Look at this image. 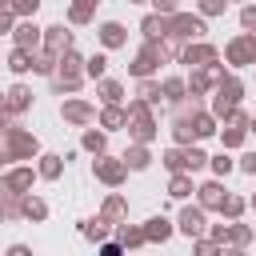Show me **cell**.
Here are the masks:
<instances>
[{
    "label": "cell",
    "mask_w": 256,
    "mask_h": 256,
    "mask_svg": "<svg viewBox=\"0 0 256 256\" xmlns=\"http://www.w3.org/2000/svg\"><path fill=\"white\" fill-rule=\"evenodd\" d=\"M56 64H60V68H56V80H52V84H56L60 92H76V88H80V80L88 76V72H84V60H80V56L68 48V52H64Z\"/></svg>",
    "instance_id": "obj_1"
},
{
    "label": "cell",
    "mask_w": 256,
    "mask_h": 256,
    "mask_svg": "<svg viewBox=\"0 0 256 256\" xmlns=\"http://www.w3.org/2000/svg\"><path fill=\"white\" fill-rule=\"evenodd\" d=\"M128 120H132L136 144H148V140L156 136V120L148 116V104H144V100H132V104H128Z\"/></svg>",
    "instance_id": "obj_2"
},
{
    "label": "cell",
    "mask_w": 256,
    "mask_h": 256,
    "mask_svg": "<svg viewBox=\"0 0 256 256\" xmlns=\"http://www.w3.org/2000/svg\"><path fill=\"white\" fill-rule=\"evenodd\" d=\"M236 100H240V80H232V76H224V80L216 84V100H212V116H224V120H228V112L236 108Z\"/></svg>",
    "instance_id": "obj_3"
},
{
    "label": "cell",
    "mask_w": 256,
    "mask_h": 256,
    "mask_svg": "<svg viewBox=\"0 0 256 256\" xmlns=\"http://www.w3.org/2000/svg\"><path fill=\"white\" fill-rule=\"evenodd\" d=\"M4 152H8V160L32 156V152H36V136L24 132V128H4Z\"/></svg>",
    "instance_id": "obj_4"
},
{
    "label": "cell",
    "mask_w": 256,
    "mask_h": 256,
    "mask_svg": "<svg viewBox=\"0 0 256 256\" xmlns=\"http://www.w3.org/2000/svg\"><path fill=\"white\" fill-rule=\"evenodd\" d=\"M168 36L196 40V36H204V20H200V16H184V12H176V16H168Z\"/></svg>",
    "instance_id": "obj_5"
},
{
    "label": "cell",
    "mask_w": 256,
    "mask_h": 256,
    "mask_svg": "<svg viewBox=\"0 0 256 256\" xmlns=\"http://www.w3.org/2000/svg\"><path fill=\"white\" fill-rule=\"evenodd\" d=\"M228 64H256V32H244L228 44Z\"/></svg>",
    "instance_id": "obj_6"
},
{
    "label": "cell",
    "mask_w": 256,
    "mask_h": 256,
    "mask_svg": "<svg viewBox=\"0 0 256 256\" xmlns=\"http://www.w3.org/2000/svg\"><path fill=\"white\" fill-rule=\"evenodd\" d=\"M44 48H48L52 56H64V52L72 48V32H68L64 24H52V28H44Z\"/></svg>",
    "instance_id": "obj_7"
},
{
    "label": "cell",
    "mask_w": 256,
    "mask_h": 256,
    "mask_svg": "<svg viewBox=\"0 0 256 256\" xmlns=\"http://www.w3.org/2000/svg\"><path fill=\"white\" fill-rule=\"evenodd\" d=\"M160 60H164V48H160V44H144L140 56H136V64H132V76H148Z\"/></svg>",
    "instance_id": "obj_8"
},
{
    "label": "cell",
    "mask_w": 256,
    "mask_h": 256,
    "mask_svg": "<svg viewBox=\"0 0 256 256\" xmlns=\"http://www.w3.org/2000/svg\"><path fill=\"white\" fill-rule=\"evenodd\" d=\"M12 36H16V48H24V52H32L36 44H44V28H36L32 20H24L20 28H12Z\"/></svg>",
    "instance_id": "obj_9"
},
{
    "label": "cell",
    "mask_w": 256,
    "mask_h": 256,
    "mask_svg": "<svg viewBox=\"0 0 256 256\" xmlns=\"http://www.w3.org/2000/svg\"><path fill=\"white\" fill-rule=\"evenodd\" d=\"M180 60L204 68V64H216V48H212V44H188V48L180 52Z\"/></svg>",
    "instance_id": "obj_10"
},
{
    "label": "cell",
    "mask_w": 256,
    "mask_h": 256,
    "mask_svg": "<svg viewBox=\"0 0 256 256\" xmlns=\"http://www.w3.org/2000/svg\"><path fill=\"white\" fill-rule=\"evenodd\" d=\"M124 172H128V164H124V160H112V156L96 160V176H100L104 184H120V180H124Z\"/></svg>",
    "instance_id": "obj_11"
},
{
    "label": "cell",
    "mask_w": 256,
    "mask_h": 256,
    "mask_svg": "<svg viewBox=\"0 0 256 256\" xmlns=\"http://www.w3.org/2000/svg\"><path fill=\"white\" fill-rule=\"evenodd\" d=\"M180 232L200 240V236H204V212H200V208H184V212H180Z\"/></svg>",
    "instance_id": "obj_12"
},
{
    "label": "cell",
    "mask_w": 256,
    "mask_h": 256,
    "mask_svg": "<svg viewBox=\"0 0 256 256\" xmlns=\"http://www.w3.org/2000/svg\"><path fill=\"white\" fill-rule=\"evenodd\" d=\"M140 28H144V40H148V44H156V40H164V36H168V16H144V24H140Z\"/></svg>",
    "instance_id": "obj_13"
},
{
    "label": "cell",
    "mask_w": 256,
    "mask_h": 256,
    "mask_svg": "<svg viewBox=\"0 0 256 256\" xmlns=\"http://www.w3.org/2000/svg\"><path fill=\"white\" fill-rule=\"evenodd\" d=\"M96 112H92V104H84V100H68L64 104V120L68 124H88Z\"/></svg>",
    "instance_id": "obj_14"
},
{
    "label": "cell",
    "mask_w": 256,
    "mask_h": 256,
    "mask_svg": "<svg viewBox=\"0 0 256 256\" xmlns=\"http://www.w3.org/2000/svg\"><path fill=\"white\" fill-rule=\"evenodd\" d=\"M28 104H32V92H28L24 84H16V88L8 92V100H4V108H8V112H24Z\"/></svg>",
    "instance_id": "obj_15"
},
{
    "label": "cell",
    "mask_w": 256,
    "mask_h": 256,
    "mask_svg": "<svg viewBox=\"0 0 256 256\" xmlns=\"http://www.w3.org/2000/svg\"><path fill=\"white\" fill-rule=\"evenodd\" d=\"M20 216H28V220H44V216H48V204L36 200V196H24V200H20Z\"/></svg>",
    "instance_id": "obj_16"
},
{
    "label": "cell",
    "mask_w": 256,
    "mask_h": 256,
    "mask_svg": "<svg viewBox=\"0 0 256 256\" xmlns=\"http://www.w3.org/2000/svg\"><path fill=\"white\" fill-rule=\"evenodd\" d=\"M100 124H104V128H124V124H128V112L116 108V104H108V108L100 112Z\"/></svg>",
    "instance_id": "obj_17"
},
{
    "label": "cell",
    "mask_w": 256,
    "mask_h": 256,
    "mask_svg": "<svg viewBox=\"0 0 256 256\" xmlns=\"http://www.w3.org/2000/svg\"><path fill=\"white\" fill-rule=\"evenodd\" d=\"M172 132H176V140H180V144H188V140H196V112H192V116H180Z\"/></svg>",
    "instance_id": "obj_18"
},
{
    "label": "cell",
    "mask_w": 256,
    "mask_h": 256,
    "mask_svg": "<svg viewBox=\"0 0 256 256\" xmlns=\"http://www.w3.org/2000/svg\"><path fill=\"white\" fill-rule=\"evenodd\" d=\"M100 40H104V48H120V44H124V28L108 20V24L100 28Z\"/></svg>",
    "instance_id": "obj_19"
},
{
    "label": "cell",
    "mask_w": 256,
    "mask_h": 256,
    "mask_svg": "<svg viewBox=\"0 0 256 256\" xmlns=\"http://www.w3.org/2000/svg\"><path fill=\"white\" fill-rule=\"evenodd\" d=\"M200 204H204V208H220V204H224V192H220V184H216V180L200 188Z\"/></svg>",
    "instance_id": "obj_20"
},
{
    "label": "cell",
    "mask_w": 256,
    "mask_h": 256,
    "mask_svg": "<svg viewBox=\"0 0 256 256\" xmlns=\"http://www.w3.org/2000/svg\"><path fill=\"white\" fill-rule=\"evenodd\" d=\"M144 236H148V240H168V236H172V224H168L164 216H156V220H148Z\"/></svg>",
    "instance_id": "obj_21"
},
{
    "label": "cell",
    "mask_w": 256,
    "mask_h": 256,
    "mask_svg": "<svg viewBox=\"0 0 256 256\" xmlns=\"http://www.w3.org/2000/svg\"><path fill=\"white\" fill-rule=\"evenodd\" d=\"M148 160H152V156H148V148H144V144H136V148H128V152H124V164H128V168H148Z\"/></svg>",
    "instance_id": "obj_22"
},
{
    "label": "cell",
    "mask_w": 256,
    "mask_h": 256,
    "mask_svg": "<svg viewBox=\"0 0 256 256\" xmlns=\"http://www.w3.org/2000/svg\"><path fill=\"white\" fill-rule=\"evenodd\" d=\"M164 164H168L172 172H188V152H184V148H168V152H164Z\"/></svg>",
    "instance_id": "obj_23"
},
{
    "label": "cell",
    "mask_w": 256,
    "mask_h": 256,
    "mask_svg": "<svg viewBox=\"0 0 256 256\" xmlns=\"http://www.w3.org/2000/svg\"><path fill=\"white\" fill-rule=\"evenodd\" d=\"M60 168H64V156H40V176L44 180H56Z\"/></svg>",
    "instance_id": "obj_24"
},
{
    "label": "cell",
    "mask_w": 256,
    "mask_h": 256,
    "mask_svg": "<svg viewBox=\"0 0 256 256\" xmlns=\"http://www.w3.org/2000/svg\"><path fill=\"white\" fill-rule=\"evenodd\" d=\"M192 192V176H184V172H176L172 176V184H168V196H176V200H184Z\"/></svg>",
    "instance_id": "obj_25"
},
{
    "label": "cell",
    "mask_w": 256,
    "mask_h": 256,
    "mask_svg": "<svg viewBox=\"0 0 256 256\" xmlns=\"http://www.w3.org/2000/svg\"><path fill=\"white\" fill-rule=\"evenodd\" d=\"M116 236H120V244H124V248H140V244L148 240V236H144V228H128V224H124Z\"/></svg>",
    "instance_id": "obj_26"
},
{
    "label": "cell",
    "mask_w": 256,
    "mask_h": 256,
    "mask_svg": "<svg viewBox=\"0 0 256 256\" xmlns=\"http://www.w3.org/2000/svg\"><path fill=\"white\" fill-rule=\"evenodd\" d=\"M8 68H12V72H28V68H32V52H24V48H16V52L8 56Z\"/></svg>",
    "instance_id": "obj_27"
},
{
    "label": "cell",
    "mask_w": 256,
    "mask_h": 256,
    "mask_svg": "<svg viewBox=\"0 0 256 256\" xmlns=\"http://www.w3.org/2000/svg\"><path fill=\"white\" fill-rule=\"evenodd\" d=\"M120 96H124V88H120L116 80H100V100H104V104H116Z\"/></svg>",
    "instance_id": "obj_28"
},
{
    "label": "cell",
    "mask_w": 256,
    "mask_h": 256,
    "mask_svg": "<svg viewBox=\"0 0 256 256\" xmlns=\"http://www.w3.org/2000/svg\"><path fill=\"white\" fill-rule=\"evenodd\" d=\"M92 4H96V0H76L72 12H68V20H72V24H84V20L92 16Z\"/></svg>",
    "instance_id": "obj_29"
},
{
    "label": "cell",
    "mask_w": 256,
    "mask_h": 256,
    "mask_svg": "<svg viewBox=\"0 0 256 256\" xmlns=\"http://www.w3.org/2000/svg\"><path fill=\"white\" fill-rule=\"evenodd\" d=\"M56 60H60V56H52V52H36V56H32V72H52Z\"/></svg>",
    "instance_id": "obj_30"
},
{
    "label": "cell",
    "mask_w": 256,
    "mask_h": 256,
    "mask_svg": "<svg viewBox=\"0 0 256 256\" xmlns=\"http://www.w3.org/2000/svg\"><path fill=\"white\" fill-rule=\"evenodd\" d=\"M184 88H188L184 80H164V88H160V92H164L172 104H180V100H184Z\"/></svg>",
    "instance_id": "obj_31"
},
{
    "label": "cell",
    "mask_w": 256,
    "mask_h": 256,
    "mask_svg": "<svg viewBox=\"0 0 256 256\" xmlns=\"http://www.w3.org/2000/svg\"><path fill=\"white\" fill-rule=\"evenodd\" d=\"M128 212V204H124V196H112L108 204H104V220H120Z\"/></svg>",
    "instance_id": "obj_32"
},
{
    "label": "cell",
    "mask_w": 256,
    "mask_h": 256,
    "mask_svg": "<svg viewBox=\"0 0 256 256\" xmlns=\"http://www.w3.org/2000/svg\"><path fill=\"white\" fill-rule=\"evenodd\" d=\"M84 236H88V240H104V236H108V220H104V216H100V220H88V224H84Z\"/></svg>",
    "instance_id": "obj_33"
},
{
    "label": "cell",
    "mask_w": 256,
    "mask_h": 256,
    "mask_svg": "<svg viewBox=\"0 0 256 256\" xmlns=\"http://www.w3.org/2000/svg\"><path fill=\"white\" fill-rule=\"evenodd\" d=\"M220 212H224L228 220H236V216L244 212V200H240V196H224V204H220Z\"/></svg>",
    "instance_id": "obj_34"
},
{
    "label": "cell",
    "mask_w": 256,
    "mask_h": 256,
    "mask_svg": "<svg viewBox=\"0 0 256 256\" xmlns=\"http://www.w3.org/2000/svg\"><path fill=\"white\" fill-rule=\"evenodd\" d=\"M224 240H232V244H236V248H244V244H248V240H252V232H248V228H240V224H232V228H228V236H224Z\"/></svg>",
    "instance_id": "obj_35"
},
{
    "label": "cell",
    "mask_w": 256,
    "mask_h": 256,
    "mask_svg": "<svg viewBox=\"0 0 256 256\" xmlns=\"http://www.w3.org/2000/svg\"><path fill=\"white\" fill-rule=\"evenodd\" d=\"M104 68H108V60H104V56H92V60H84V72H88V76H96V80L104 76Z\"/></svg>",
    "instance_id": "obj_36"
},
{
    "label": "cell",
    "mask_w": 256,
    "mask_h": 256,
    "mask_svg": "<svg viewBox=\"0 0 256 256\" xmlns=\"http://www.w3.org/2000/svg\"><path fill=\"white\" fill-rule=\"evenodd\" d=\"M140 100H144V104H156V100H160V84L144 80V84H140Z\"/></svg>",
    "instance_id": "obj_37"
},
{
    "label": "cell",
    "mask_w": 256,
    "mask_h": 256,
    "mask_svg": "<svg viewBox=\"0 0 256 256\" xmlns=\"http://www.w3.org/2000/svg\"><path fill=\"white\" fill-rule=\"evenodd\" d=\"M212 132H216L212 116H208V112H196V136H212Z\"/></svg>",
    "instance_id": "obj_38"
},
{
    "label": "cell",
    "mask_w": 256,
    "mask_h": 256,
    "mask_svg": "<svg viewBox=\"0 0 256 256\" xmlns=\"http://www.w3.org/2000/svg\"><path fill=\"white\" fill-rule=\"evenodd\" d=\"M36 4H40V0H8V8H12L16 16H32V12H36Z\"/></svg>",
    "instance_id": "obj_39"
},
{
    "label": "cell",
    "mask_w": 256,
    "mask_h": 256,
    "mask_svg": "<svg viewBox=\"0 0 256 256\" xmlns=\"http://www.w3.org/2000/svg\"><path fill=\"white\" fill-rule=\"evenodd\" d=\"M84 148L88 152H104V132H84Z\"/></svg>",
    "instance_id": "obj_40"
},
{
    "label": "cell",
    "mask_w": 256,
    "mask_h": 256,
    "mask_svg": "<svg viewBox=\"0 0 256 256\" xmlns=\"http://www.w3.org/2000/svg\"><path fill=\"white\" fill-rule=\"evenodd\" d=\"M184 152H188V172H196V168H204V164H208V156H204L200 148H184Z\"/></svg>",
    "instance_id": "obj_41"
},
{
    "label": "cell",
    "mask_w": 256,
    "mask_h": 256,
    "mask_svg": "<svg viewBox=\"0 0 256 256\" xmlns=\"http://www.w3.org/2000/svg\"><path fill=\"white\" fill-rule=\"evenodd\" d=\"M244 132H248V128H236V124H232V128L224 132V148H236V144L244 140Z\"/></svg>",
    "instance_id": "obj_42"
},
{
    "label": "cell",
    "mask_w": 256,
    "mask_h": 256,
    "mask_svg": "<svg viewBox=\"0 0 256 256\" xmlns=\"http://www.w3.org/2000/svg\"><path fill=\"white\" fill-rule=\"evenodd\" d=\"M212 172H216V176H228V172H232V160H228L224 152H220V156H212Z\"/></svg>",
    "instance_id": "obj_43"
},
{
    "label": "cell",
    "mask_w": 256,
    "mask_h": 256,
    "mask_svg": "<svg viewBox=\"0 0 256 256\" xmlns=\"http://www.w3.org/2000/svg\"><path fill=\"white\" fill-rule=\"evenodd\" d=\"M196 256H220V244L216 240H196Z\"/></svg>",
    "instance_id": "obj_44"
},
{
    "label": "cell",
    "mask_w": 256,
    "mask_h": 256,
    "mask_svg": "<svg viewBox=\"0 0 256 256\" xmlns=\"http://www.w3.org/2000/svg\"><path fill=\"white\" fill-rule=\"evenodd\" d=\"M224 4H228V0H200V12H204V16H220Z\"/></svg>",
    "instance_id": "obj_45"
},
{
    "label": "cell",
    "mask_w": 256,
    "mask_h": 256,
    "mask_svg": "<svg viewBox=\"0 0 256 256\" xmlns=\"http://www.w3.org/2000/svg\"><path fill=\"white\" fill-rule=\"evenodd\" d=\"M240 24H244V28H248V32H252V28H256V4H248V8H244V12H240Z\"/></svg>",
    "instance_id": "obj_46"
},
{
    "label": "cell",
    "mask_w": 256,
    "mask_h": 256,
    "mask_svg": "<svg viewBox=\"0 0 256 256\" xmlns=\"http://www.w3.org/2000/svg\"><path fill=\"white\" fill-rule=\"evenodd\" d=\"M240 168H244L248 176H256V152H244V156H240Z\"/></svg>",
    "instance_id": "obj_47"
},
{
    "label": "cell",
    "mask_w": 256,
    "mask_h": 256,
    "mask_svg": "<svg viewBox=\"0 0 256 256\" xmlns=\"http://www.w3.org/2000/svg\"><path fill=\"white\" fill-rule=\"evenodd\" d=\"M160 16H176V0H152Z\"/></svg>",
    "instance_id": "obj_48"
},
{
    "label": "cell",
    "mask_w": 256,
    "mask_h": 256,
    "mask_svg": "<svg viewBox=\"0 0 256 256\" xmlns=\"http://www.w3.org/2000/svg\"><path fill=\"white\" fill-rule=\"evenodd\" d=\"M12 16H16L12 8H0V36H4V32H12Z\"/></svg>",
    "instance_id": "obj_49"
},
{
    "label": "cell",
    "mask_w": 256,
    "mask_h": 256,
    "mask_svg": "<svg viewBox=\"0 0 256 256\" xmlns=\"http://www.w3.org/2000/svg\"><path fill=\"white\" fill-rule=\"evenodd\" d=\"M8 256H32V248H24V244H12V248H8Z\"/></svg>",
    "instance_id": "obj_50"
},
{
    "label": "cell",
    "mask_w": 256,
    "mask_h": 256,
    "mask_svg": "<svg viewBox=\"0 0 256 256\" xmlns=\"http://www.w3.org/2000/svg\"><path fill=\"white\" fill-rule=\"evenodd\" d=\"M100 256H120V248H116V244H104V252H100Z\"/></svg>",
    "instance_id": "obj_51"
},
{
    "label": "cell",
    "mask_w": 256,
    "mask_h": 256,
    "mask_svg": "<svg viewBox=\"0 0 256 256\" xmlns=\"http://www.w3.org/2000/svg\"><path fill=\"white\" fill-rule=\"evenodd\" d=\"M220 256H240V248H220Z\"/></svg>",
    "instance_id": "obj_52"
},
{
    "label": "cell",
    "mask_w": 256,
    "mask_h": 256,
    "mask_svg": "<svg viewBox=\"0 0 256 256\" xmlns=\"http://www.w3.org/2000/svg\"><path fill=\"white\" fill-rule=\"evenodd\" d=\"M0 128H8V116H4V112H0Z\"/></svg>",
    "instance_id": "obj_53"
},
{
    "label": "cell",
    "mask_w": 256,
    "mask_h": 256,
    "mask_svg": "<svg viewBox=\"0 0 256 256\" xmlns=\"http://www.w3.org/2000/svg\"><path fill=\"white\" fill-rule=\"evenodd\" d=\"M4 160H8V152H0V168H4Z\"/></svg>",
    "instance_id": "obj_54"
},
{
    "label": "cell",
    "mask_w": 256,
    "mask_h": 256,
    "mask_svg": "<svg viewBox=\"0 0 256 256\" xmlns=\"http://www.w3.org/2000/svg\"><path fill=\"white\" fill-rule=\"evenodd\" d=\"M248 128H252V132H256V120H252V124H248Z\"/></svg>",
    "instance_id": "obj_55"
},
{
    "label": "cell",
    "mask_w": 256,
    "mask_h": 256,
    "mask_svg": "<svg viewBox=\"0 0 256 256\" xmlns=\"http://www.w3.org/2000/svg\"><path fill=\"white\" fill-rule=\"evenodd\" d=\"M0 112H4V96H0Z\"/></svg>",
    "instance_id": "obj_56"
},
{
    "label": "cell",
    "mask_w": 256,
    "mask_h": 256,
    "mask_svg": "<svg viewBox=\"0 0 256 256\" xmlns=\"http://www.w3.org/2000/svg\"><path fill=\"white\" fill-rule=\"evenodd\" d=\"M0 8H8V0H0Z\"/></svg>",
    "instance_id": "obj_57"
},
{
    "label": "cell",
    "mask_w": 256,
    "mask_h": 256,
    "mask_svg": "<svg viewBox=\"0 0 256 256\" xmlns=\"http://www.w3.org/2000/svg\"><path fill=\"white\" fill-rule=\"evenodd\" d=\"M252 204H256V196H252Z\"/></svg>",
    "instance_id": "obj_58"
},
{
    "label": "cell",
    "mask_w": 256,
    "mask_h": 256,
    "mask_svg": "<svg viewBox=\"0 0 256 256\" xmlns=\"http://www.w3.org/2000/svg\"><path fill=\"white\" fill-rule=\"evenodd\" d=\"M136 4H140V0H136Z\"/></svg>",
    "instance_id": "obj_59"
},
{
    "label": "cell",
    "mask_w": 256,
    "mask_h": 256,
    "mask_svg": "<svg viewBox=\"0 0 256 256\" xmlns=\"http://www.w3.org/2000/svg\"><path fill=\"white\" fill-rule=\"evenodd\" d=\"M0 216H4V212H0Z\"/></svg>",
    "instance_id": "obj_60"
}]
</instances>
